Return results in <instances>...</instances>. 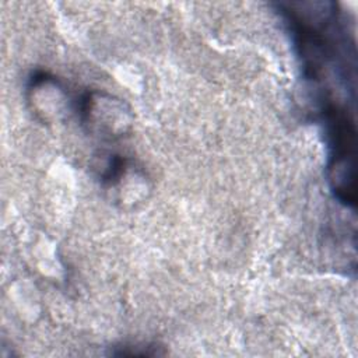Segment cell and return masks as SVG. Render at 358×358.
Instances as JSON below:
<instances>
[{
	"mask_svg": "<svg viewBox=\"0 0 358 358\" xmlns=\"http://www.w3.org/2000/svg\"><path fill=\"white\" fill-rule=\"evenodd\" d=\"M119 351H113V355H158L159 352L157 351L155 345H148V344H122Z\"/></svg>",
	"mask_w": 358,
	"mask_h": 358,
	"instance_id": "obj_2",
	"label": "cell"
},
{
	"mask_svg": "<svg viewBox=\"0 0 358 358\" xmlns=\"http://www.w3.org/2000/svg\"><path fill=\"white\" fill-rule=\"evenodd\" d=\"M77 113L84 129L103 141L124 137L133 124L130 108L122 99L101 91L83 94L77 102Z\"/></svg>",
	"mask_w": 358,
	"mask_h": 358,
	"instance_id": "obj_1",
	"label": "cell"
}]
</instances>
